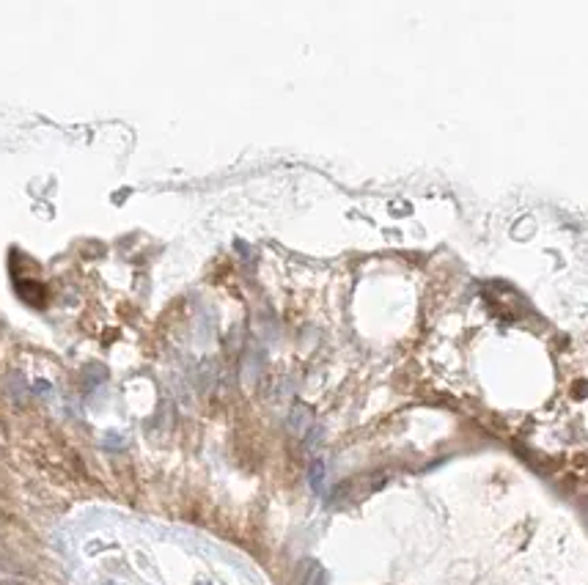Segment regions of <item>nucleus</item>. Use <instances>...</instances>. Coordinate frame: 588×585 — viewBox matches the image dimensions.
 <instances>
[{"instance_id": "obj_1", "label": "nucleus", "mask_w": 588, "mask_h": 585, "mask_svg": "<svg viewBox=\"0 0 588 585\" xmlns=\"http://www.w3.org/2000/svg\"><path fill=\"white\" fill-rule=\"evenodd\" d=\"M322 478H325V464L322 462H314V467H311V487L319 492V487H322Z\"/></svg>"}, {"instance_id": "obj_2", "label": "nucleus", "mask_w": 588, "mask_h": 585, "mask_svg": "<svg viewBox=\"0 0 588 585\" xmlns=\"http://www.w3.org/2000/svg\"><path fill=\"white\" fill-rule=\"evenodd\" d=\"M0 585H25V583H17V580H3Z\"/></svg>"}, {"instance_id": "obj_3", "label": "nucleus", "mask_w": 588, "mask_h": 585, "mask_svg": "<svg viewBox=\"0 0 588 585\" xmlns=\"http://www.w3.org/2000/svg\"><path fill=\"white\" fill-rule=\"evenodd\" d=\"M105 585H116V583H105Z\"/></svg>"}, {"instance_id": "obj_4", "label": "nucleus", "mask_w": 588, "mask_h": 585, "mask_svg": "<svg viewBox=\"0 0 588 585\" xmlns=\"http://www.w3.org/2000/svg\"><path fill=\"white\" fill-rule=\"evenodd\" d=\"M198 585H206V583H198Z\"/></svg>"}]
</instances>
